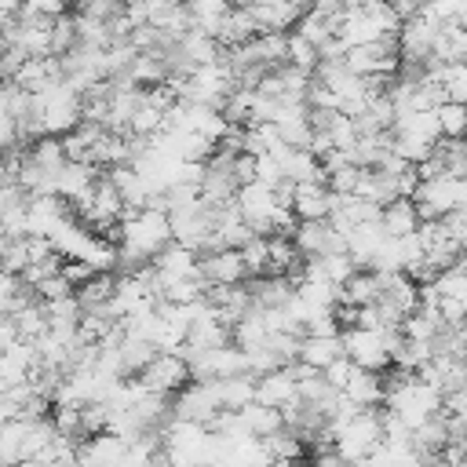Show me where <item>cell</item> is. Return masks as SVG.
<instances>
[{
	"instance_id": "6da1fadb",
	"label": "cell",
	"mask_w": 467,
	"mask_h": 467,
	"mask_svg": "<svg viewBox=\"0 0 467 467\" xmlns=\"http://www.w3.org/2000/svg\"><path fill=\"white\" fill-rule=\"evenodd\" d=\"M146 390H157V394H175L179 387H186L190 379H193V372H190V361H186V354H179V350H157L142 368H139V376H135Z\"/></svg>"
},
{
	"instance_id": "7a4b0ae2",
	"label": "cell",
	"mask_w": 467,
	"mask_h": 467,
	"mask_svg": "<svg viewBox=\"0 0 467 467\" xmlns=\"http://www.w3.org/2000/svg\"><path fill=\"white\" fill-rule=\"evenodd\" d=\"M343 336V354H350L354 365L361 368H390V347H387V328H368V325H350L339 332Z\"/></svg>"
},
{
	"instance_id": "3957f363",
	"label": "cell",
	"mask_w": 467,
	"mask_h": 467,
	"mask_svg": "<svg viewBox=\"0 0 467 467\" xmlns=\"http://www.w3.org/2000/svg\"><path fill=\"white\" fill-rule=\"evenodd\" d=\"M197 270H201V277H204L208 285H237V281H248L244 255H241V248H234V244L201 252V255H197Z\"/></svg>"
},
{
	"instance_id": "277c9868",
	"label": "cell",
	"mask_w": 467,
	"mask_h": 467,
	"mask_svg": "<svg viewBox=\"0 0 467 467\" xmlns=\"http://www.w3.org/2000/svg\"><path fill=\"white\" fill-rule=\"evenodd\" d=\"M332 197L336 193L328 190L325 179H303L292 190V212H296V219H328Z\"/></svg>"
},
{
	"instance_id": "5b68a950",
	"label": "cell",
	"mask_w": 467,
	"mask_h": 467,
	"mask_svg": "<svg viewBox=\"0 0 467 467\" xmlns=\"http://www.w3.org/2000/svg\"><path fill=\"white\" fill-rule=\"evenodd\" d=\"M296 390H299V379H296V372L288 365L255 376V401H263V405L285 409L288 401H296Z\"/></svg>"
},
{
	"instance_id": "8992f818",
	"label": "cell",
	"mask_w": 467,
	"mask_h": 467,
	"mask_svg": "<svg viewBox=\"0 0 467 467\" xmlns=\"http://www.w3.org/2000/svg\"><path fill=\"white\" fill-rule=\"evenodd\" d=\"M339 354H343V336L339 332H306L299 339V361H306L314 368H325Z\"/></svg>"
},
{
	"instance_id": "52a82bcc",
	"label": "cell",
	"mask_w": 467,
	"mask_h": 467,
	"mask_svg": "<svg viewBox=\"0 0 467 467\" xmlns=\"http://www.w3.org/2000/svg\"><path fill=\"white\" fill-rule=\"evenodd\" d=\"M379 223H383V230L390 237H405V234H412L420 226V208H416L412 197H394L390 204L379 208Z\"/></svg>"
},
{
	"instance_id": "ba28073f",
	"label": "cell",
	"mask_w": 467,
	"mask_h": 467,
	"mask_svg": "<svg viewBox=\"0 0 467 467\" xmlns=\"http://www.w3.org/2000/svg\"><path fill=\"white\" fill-rule=\"evenodd\" d=\"M343 394H347V398H354V401H358V405H365V409L383 405V398H387L383 372H376V368H358V372L350 376V383L343 387Z\"/></svg>"
},
{
	"instance_id": "9c48e42d",
	"label": "cell",
	"mask_w": 467,
	"mask_h": 467,
	"mask_svg": "<svg viewBox=\"0 0 467 467\" xmlns=\"http://www.w3.org/2000/svg\"><path fill=\"white\" fill-rule=\"evenodd\" d=\"M434 113H438V124H441V135L445 139H467V102L445 99Z\"/></svg>"
},
{
	"instance_id": "30bf717a",
	"label": "cell",
	"mask_w": 467,
	"mask_h": 467,
	"mask_svg": "<svg viewBox=\"0 0 467 467\" xmlns=\"http://www.w3.org/2000/svg\"><path fill=\"white\" fill-rule=\"evenodd\" d=\"M288 62L292 66H299V69H317V62H321V47L314 44V40H306L303 33H296V29H288Z\"/></svg>"
},
{
	"instance_id": "8fae6325",
	"label": "cell",
	"mask_w": 467,
	"mask_h": 467,
	"mask_svg": "<svg viewBox=\"0 0 467 467\" xmlns=\"http://www.w3.org/2000/svg\"><path fill=\"white\" fill-rule=\"evenodd\" d=\"M358 368H361V365H354V361H350V354H339V358H336V361H328L321 372H325V379H328L332 387H339V390H343Z\"/></svg>"
},
{
	"instance_id": "7c38bea8",
	"label": "cell",
	"mask_w": 467,
	"mask_h": 467,
	"mask_svg": "<svg viewBox=\"0 0 467 467\" xmlns=\"http://www.w3.org/2000/svg\"><path fill=\"white\" fill-rule=\"evenodd\" d=\"M445 412H456V416H463V420H467V383L445 394Z\"/></svg>"
},
{
	"instance_id": "4fadbf2b",
	"label": "cell",
	"mask_w": 467,
	"mask_h": 467,
	"mask_svg": "<svg viewBox=\"0 0 467 467\" xmlns=\"http://www.w3.org/2000/svg\"><path fill=\"white\" fill-rule=\"evenodd\" d=\"M463 26H467V22H463Z\"/></svg>"
}]
</instances>
